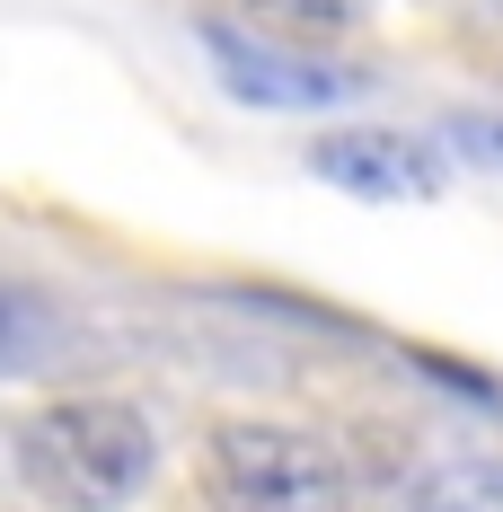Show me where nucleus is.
I'll list each match as a JSON object with an SVG mask.
<instances>
[{
  "label": "nucleus",
  "mask_w": 503,
  "mask_h": 512,
  "mask_svg": "<svg viewBox=\"0 0 503 512\" xmlns=\"http://www.w3.org/2000/svg\"><path fill=\"white\" fill-rule=\"evenodd\" d=\"M406 512H503V460H451L415 486Z\"/></svg>",
  "instance_id": "nucleus-6"
},
{
  "label": "nucleus",
  "mask_w": 503,
  "mask_h": 512,
  "mask_svg": "<svg viewBox=\"0 0 503 512\" xmlns=\"http://www.w3.org/2000/svg\"><path fill=\"white\" fill-rule=\"evenodd\" d=\"M203 504L212 512H353V468L327 433L301 424H221L203 442Z\"/></svg>",
  "instance_id": "nucleus-2"
},
{
  "label": "nucleus",
  "mask_w": 503,
  "mask_h": 512,
  "mask_svg": "<svg viewBox=\"0 0 503 512\" xmlns=\"http://www.w3.org/2000/svg\"><path fill=\"white\" fill-rule=\"evenodd\" d=\"M274 18H301V27H336V18H353V0H265Z\"/></svg>",
  "instance_id": "nucleus-7"
},
{
  "label": "nucleus",
  "mask_w": 503,
  "mask_h": 512,
  "mask_svg": "<svg viewBox=\"0 0 503 512\" xmlns=\"http://www.w3.org/2000/svg\"><path fill=\"white\" fill-rule=\"evenodd\" d=\"M80 354V318L62 292L0 274V380H45Z\"/></svg>",
  "instance_id": "nucleus-5"
},
{
  "label": "nucleus",
  "mask_w": 503,
  "mask_h": 512,
  "mask_svg": "<svg viewBox=\"0 0 503 512\" xmlns=\"http://www.w3.org/2000/svg\"><path fill=\"white\" fill-rule=\"evenodd\" d=\"M309 168H318L327 186L362 195V204H433V195H442V151H433L424 133H389V124L309 142Z\"/></svg>",
  "instance_id": "nucleus-3"
},
{
  "label": "nucleus",
  "mask_w": 503,
  "mask_h": 512,
  "mask_svg": "<svg viewBox=\"0 0 503 512\" xmlns=\"http://www.w3.org/2000/svg\"><path fill=\"white\" fill-rule=\"evenodd\" d=\"M451 142L468 159H495V168H503V124H451Z\"/></svg>",
  "instance_id": "nucleus-8"
},
{
  "label": "nucleus",
  "mask_w": 503,
  "mask_h": 512,
  "mask_svg": "<svg viewBox=\"0 0 503 512\" xmlns=\"http://www.w3.org/2000/svg\"><path fill=\"white\" fill-rule=\"evenodd\" d=\"M159 468V433L133 398H53L18 424V477L53 512H124Z\"/></svg>",
  "instance_id": "nucleus-1"
},
{
  "label": "nucleus",
  "mask_w": 503,
  "mask_h": 512,
  "mask_svg": "<svg viewBox=\"0 0 503 512\" xmlns=\"http://www.w3.org/2000/svg\"><path fill=\"white\" fill-rule=\"evenodd\" d=\"M203 53L221 71V89L248 106H345L362 98V71H336V62H301L283 45H256L239 27H203Z\"/></svg>",
  "instance_id": "nucleus-4"
}]
</instances>
